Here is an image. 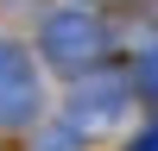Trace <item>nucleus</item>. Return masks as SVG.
Wrapping results in <instances>:
<instances>
[{"mask_svg":"<svg viewBox=\"0 0 158 151\" xmlns=\"http://www.w3.org/2000/svg\"><path fill=\"white\" fill-rule=\"evenodd\" d=\"M139 95H146V101H158V44H146V50H139Z\"/></svg>","mask_w":158,"mask_h":151,"instance_id":"obj_5","label":"nucleus"},{"mask_svg":"<svg viewBox=\"0 0 158 151\" xmlns=\"http://www.w3.org/2000/svg\"><path fill=\"white\" fill-rule=\"evenodd\" d=\"M127 76H114V69H101V76H89L82 88H76V101H70V126L76 132H95V126H114L127 113Z\"/></svg>","mask_w":158,"mask_h":151,"instance_id":"obj_3","label":"nucleus"},{"mask_svg":"<svg viewBox=\"0 0 158 151\" xmlns=\"http://www.w3.org/2000/svg\"><path fill=\"white\" fill-rule=\"evenodd\" d=\"M38 120V69L13 38H0V126H32Z\"/></svg>","mask_w":158,"mask_h":151,"instance_id":"obj_2","label":"nucleus"},{"mask_svg":"<svg viewBox=\"0 0 158 151\" xmlns=\"http://www.w3.org/2000/svg\"><path fill=\"white\" fill-rule=\"evenodd\" d=\"M38 50H44L51 69L82 76V69H95L101 50H108V25H101L95 13H82V6H57L44 25H38Z\"/></svg>","mask_w":158,"mask_h":151,"instance_id":"obj_1","label":"nucleus"},{"mask_svg":"<svg viewBox=\"0 0 158 151\" xmlns=\"http://www.w3.org/2000/svg\"><path fill=\"white\" fill-rule=\"evenodd\" d=\"M127 151H158V126H146V132H139V138H133Z\"/></svg>","mask_w":158,"mask_h":151,"instance_id":"obj_6","label":"nucleus"},{"mask_svg":"<svg viewBox=\"0 0 158 151\" xmlns=\"http://www.w3.org/2000/svg\"><path fill=\"white\" fill-rule=\"evenodd\" d=\"M32 151H82V132H76L70 120H63V126H44V132L32 138Z\"/></svg>","mask_w":158,"mask_h":151,"instance_id":"obj_4","label":"nucleus"}]
</instances>
